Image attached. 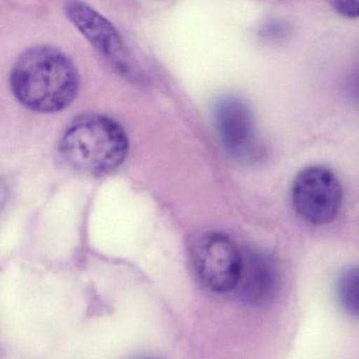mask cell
I'll return each instance as SVG.
<instances>
[{
	"label": "cell",
	"mask_w": 359,
	"mask_h": 359,
	"mask_svg": "<svg viewBox=\"0 0 359 359\" xmlns=\"http://www.w3.org/2000/svg\"><path fill=\"white\" fill-rule=\"evenodd\" d=\"M16 100L30 110L56 113L72 104L79 92V73L56 48L37 46L16 60L10 77Z\"/></svg>",
	"instance_id": "1"
},
{
	"label": "cell",
	"mask_w": 359,
	"mask_h": 359,
	"mask_svg": "<svg viewBox=\"0 0 359 359\" xmlns=\"http://www.w3.org/2000/svg\"><path fill=\"white\" fill-rule=\"evenodd\" d=\"M129 152L125 130L104 115H83L67 128L60 140L62 158L83 173H109L121 167Z\"/></svg>",
	"instance_id": "2"
},
{
	"label": "cell",
	"mask_w": 359,
	"mask_h": 359,
	"mask_svg": "<svg viewBox=\"0 0 359 359\" xmlns=\"http://www.w3.org/2000/svg\"><path fill=\"white\" fill-rule=\"evenodd\" d=\"M292 201L296 213L306 222L315 226L330 224L341 208V184L327 168H306L294 180Z\"/></svg>",
	"instance_id": "3"
},
{
	"label": "cell",
	"mask_w": 359,
	"mask_h": 359,
	"mask_svg": "<svg viewBox=\"0 0 359 359\" xmlns=\"http://www.w3.org/2000/svg\"><path fill=\"white\" fill-rule=\"evenodd\" d=\"M193 266L201 283L216 293L236 290L243 266V254L234 241L222 233H208L195 243Z\"/></svg>",
	"instance_id": "4"
},
{
	"label": "cell",
	"mask_w": 359,
	"mask_h": 359,
	"mask_svg": "<svg viewBox=\"0 0 359 359\" xmlns=\"http://www.w3.org/2000/svg\"><path fill=\"white\" fill-rule=\"evenodd\" d=\"M66 13L83 36L121 73L135 77L136 68H134L131 55L118 31L108 20L90 6L79 1L67 4Z\"/></svg>",
	"instance_id": "5"
},
{
	"label": "cell",
	"mask_w": 359,
	"mask_h": 359,
	"mask_svg": "<svg viewBox=\"0 0 359 359\" xmlns=\"http://www.w3.org/2000/svg\"><path fill=\"white\" fill-rule=\"evenodd\" d=\"M218 135L229 154L238 161H250L258 150L253 113L243 100L226 96L215 106Z\"/></svg>",
	"instance_id": "6"
},
{
	"label": "cell",
	"mask_w": 359,
	"mask_h": 359,
	"mask_svg": "<svg viewBox=\"0 0 359 359\" xmlns=\"http://www.w3.org/2000/svg\"><path fill=\"white\" fill-rule=\"evenodd\" d=\"M280 283L278 264L270 255L259 251L243 254L241 278L236 287L241 300L250 306H268L278 295Z\"/></svg>",
	"instance_id": "7"
},
{
	"label": "cell",
	"mask_w": 359,
	"mask_h": 359,
	"mask_svg": "<svg viewBox=\"0 0 359 359\" xmlns=\"http://www.w3.org/2000/svg\"><path fill=\"white\" fill-rule=\"evenodd\" d=\"M335 289L341 308L351 316L359 318V266L342 271Z\"/></svg>",
	"instance_id": "8"
},
{
	"label": "cell",
	"mask_w": 359,
	"mask_h": 359,
	"mask_svg": "<svg viewBox=\"0 0 359 359\" xmlns=\"http://www.w3.org/2000/svg\"><path fill=\"white\" fill-rule=\"evenodd\" d=\"M332 8H334L339 15L346 18H359V0H348V1H333L331 3Z\"/></svg>",
	"instance_id": "9"
},
{
	"label": "cell",
	"mask_w": 359,
	"mask_h": 359,
	"mask_svg": "<svg viewBox=\"0 0 359 359\" xmlns=\"http://www.w3.org/2000/svg\"><path fill=\"white\" fill-rule=\"evenodd\" d=\"M353 94L355 97L359 100V69L357 70L356 74H355L354 79H353Z\"/></svg>",
	"instance_id": "10"
},
{
	"label": "cell",
	"mask_w": 359,
	"mask_h": 359,
	"mask_svg": "<svg viewBox=\"0 0 359 359\" xmlns=\"http://www.w3.org/2000/svg\"><path fill=\"white\" fill-rule=\"evenodd\" d=\"M134 359H157V358H154V357L144 356V357H138V358H134Z\"/></svg>",
	"instance_id": "11"
}]
</instances>
